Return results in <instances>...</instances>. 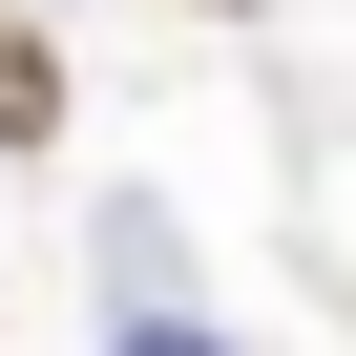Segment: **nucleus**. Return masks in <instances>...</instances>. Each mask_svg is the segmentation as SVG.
I'll return each instance as SVG.
<instances>
[{
	"mask_svg": "<svg viewBox=\"0 0 356 356\" xmlns=\"http://www.w3.org/2000/svg\"><path fill=\"white\" fill-rule=\"evenodd\" d=\"M0 147H63V42L0 0Z\"/></svg>",
	"mask_w": 356,
	"mask_h": 356,
	"instance_id": "f257e3e1",
	"label": "nucleus"
},
{
	"mask_svg": "<svg viewBox=\"0 0 356 356\" xmlns=\"http://www.w3.org/2000/svg\"><path fill=\"white\" fill-rule=\"evenodd\" d=\"M105 356H231V335H189V314H126V335H105Z\"/></svg>",
	"mask_w": 356,
	"mask_h": 356,
	"instance_id": "f03ea898",
	"label": "nucleus"
},
{
	"mask_svg": "<svg viewBox=\"0 0 356 356\" xmlns=\"http://www.w3.org/2000/svg\"><path fill=\"white\" fill-rule=\"evenodd\" d=\"M189 22H231V0H189Z\"/></svg>",
	"mask_w": 356,
	"mask_h": 356,
	"instance_id": "7ed1b4c3",
	"label": "nucleus"
}]
</instances>
